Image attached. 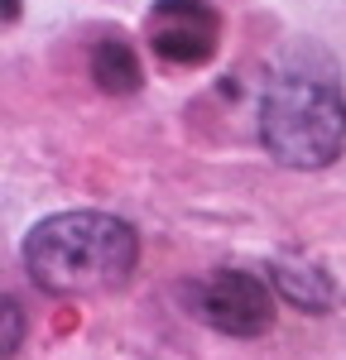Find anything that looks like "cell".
<instances>
[{"instance_id": "obj_2", "label": "cell", "mask_w": 346, "mask_h": 360, "mask_svg": "<svg viewBox=\"0 0 346 360\" xmlns=\"http://www.w3.org/2000/svg\"><path fill=\"white\" fill-rule=\"evenodd\" d=\"M260 139L288 168H322L346 144V101L327 72L284 68L264 86L260 101Z\"/></svg>"}, {"instance_id": "obj_5", "label": "cell", "mask_w": 346, "mask_h": 360, "mask_svg": "<svg viewBox=\"0 0 346 360\" xmlns=\"http://www.w3.org/2000/svg\"><path fill=\"white\" fill-rule=\"evenodd\" d=\"M91 82L111 96H130L140 91V63H135V49L125 39H101L96 53H91Z\"/></svg>"}, {"instance_id": "obj_7", "label": "cell", "mask_w": 346, "mask_h": 360, "mask_svg": "<svg viewBox=\"0 0 346 360\" xmlns=\"http://www.w3.org/2000/svg\"><path fill=\"white\" fill-rule=\"evenodd\" d=\"M20 351V307L5 298V356H15Z\"/></svg>"}, {"instance_id": "obj_1", "label": "cell", "mask_w": 346, "mask_h": 360, "mask_svg": "<svg viewBox=\"0 0 346 360\" xmlns=\"http://www.w3.org/2000/svg\"><path fill=\"white\" fill-rule=\"evenodd\" d=\"M140 240L111 212H63L29 231L25 269L44 293H111L135 274Z\"/></svg>"}, {"instance_id": "obj_4", "label": "cell", "mask_w": 346, "mask_h": 360, "mask_svg": "<svg viewBox=\"0 0 346 360\" xmlns=\"http://www.w3.org/2000/svg\"><path fill=\"white\" fill-rule=\"evenodd\" d=\"M217 34L222 20L207 0H159L144 20V39L149 49L173 63V68H198L217 53Z\"/></svg>"}, {"instance_id": "obj_3", "label": "cell", "mask_w": 346, "mask_h": 360, "mask_svg": "<svg viewBox=\"0 0 346 360\" xmlns=\"http://www.w3.org/2000/svg\"><path fill=\"white\" fill-rule=\"evenodd\" d=\"M193 312L226 336H264L274 322V298L255 274L217 269L202 283H193Z\"/></svg>"}, {"instance_id": "obj_6", "label": "cell", "mask_w": 346, "mask_h": 360, "mask_svg": "<svg viewBox=\"0 0 346 360\" xmlns=\"http://www.w3.org/2000/svg\"><path fill=\"white\" fill-rule=\"evenodd\" d=\"M274 283H279V293H284L288 303L298 307H322L327 303V274H317V269H303V264H274Z\"/></svg>"}]
</instances>
